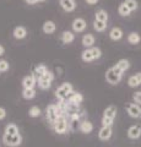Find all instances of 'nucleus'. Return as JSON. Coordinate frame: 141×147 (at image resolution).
Here are the masks:
<instances>
[{
  "label": "nucleus",
  "mask_w": 141,
  "mask_h": 147,
  "mask_svg": "<svg viewBox=\"0 0 141 147\" xmlns=\"http://www.w3.org/2000/svg\"><path fill=\"white\" fill-rule=\"evenodd\" d=\"M117 107L115 105H108L103 112V117H102V126H112L114 123V119L117 117Z\"/></svg>",
  "instance_id": "nucleus-1"
},
{
  "label": "nucleus",
  "mask_w": 141,
  "mask_h": 147,
  "mask_svg": "<svg viewBox=\"0 0 141 147\" xmlns=\"http://www.w3.org/2000/svg\"><path fill=\"white\" fill-rule=\"evenodd\" d=\"M74 92V87L70 82H64V84H61L60 86L57 88L55 91V96L59 100H61V102H64L69 98V96Z\"/></svg>",
  "instance_id": "nucleus-2"
},
{
  "label": "nucleus",
  "mask_w": 141,
  "mask_h": 147,
  "mask_svg": "<svg viewBox=\"0 0 141 147\" xmlns=\"http://www.w3.org/2000/svg\"><path fill=\"white\" fill-rule=\"evenodd\" d=\"M59 115H64V114H63V112L55 104H49L48 107L45 108V117H47V120L49 121V124H51L52 126L54 125V123L57 121Z\"/></svg>",
  "instance_id": "nucleus-3"
},
{
  "label": "nucleus",
  "mask_w": 141,
  "mask_h": 147,
  "mask_svg": "<svg viewBox=\"0 0 141 147\" xmlns=\"http://www.w3.org/2000/svg\"><path fill=\"white\" fill-rule=\"evenodd\" d=\"M3 142L9 147H17L22 144V136L20 132H17L15 135H3Z\"/></svg>",
  "instance_id": "nucleus-4"
},
{
  "label": "nucleus",
  "mask_w": 141,
  "mask_h": 147,
  "mask_svg": "<svg viewBox=\"0 0 141 147\" xmlns=\"http://www.w3.org/2000/svg\"><path fill=\"white\" fill-rule=\"evenodd\" d=\"M53 80H54V74L52 71H47L44 75L38 77V87L40 90H48L52 86Z\"/></svg>",
  "instance_id": "nucleus-5"
},
{
  "label": "nucleus",
  "mask_w": 141,
  "mask_h": 147,
  "mask_svg": "<svg viewBox=\"0 0 141 147\" xmlns=\"http://www.w3.org/2000/svg\"><path fill=\"white\" fill-rule=\"evenodd\" d=\"M53 129H54V131H55L57 134H59V135L65 134V132L67 131V120H66V117L65 115H59L58 119H57V121L54 123Z\"/></svg>",
  "instance_id": "nucleus-6"
},
{
  "label": "nucleus",
  "mask_w": 141,
  "mask_h": 147,
  "mask_svg": "<svg viewBox=\"0 0 141 147\" xmlns=\"http://www.w3.org/2000/svg\"><path fill=\"white\" fill-rule=\"evenodd\" d=\"M126 112H128L129 117L139 119V118H141V105L136 104V103H129L126 105Z\"/></svg>",
  "instance_id": "nucleus-7"
},
{
  "label": "nucleus",
  "mask_w": 141,
  "mask_h": 147,
  "mask_svg": "<svg viewBox=\"0 0 141 147\" xmlns=\"http://www.w3.org/2000/svg\"><path fill=\"white\" fill-rule=\"evenodd\" d=\"M37 85V77L34 74H30L22 80V86L24 88H34V86Z\"/></svg>",
  "instance_id": "nucleus-8"
},
{
  "label": "nucleus",
  "mask_w": 141,
  "mask_h": 147,
  "mask_svg": "<svg viewBox=\"0 0 141 147\" xmlns=\"http://www.w3.org/2000/svg\"><path fill=\"white\" fill-rule=\"evenodd\" d=\"M112 134H113L112 126H102L98 131V137L101 141H108L112 137Z\"/></svg>",
  "instance_id": "nucleus-9"
},
{
  "label": "nucleus",
  "mask_w": 141,
  "mask_h": 147,
  "mask_svg": "<svg viewBox=\"0 0 141 147\" xmlns=\"http://www.w3.org/2000/svg\"><path fill=\"white\" fill-rule=\"evenodd\" d=\"M106 80L108 81V84H111V85H118L120 82L121 77L118 76L117 74L113 71V69L111 67V69H108L106 72Z\"/></svg>",
  "instance_id": "nucleus-10"
},
{
  "label": "nucleus",
  "mask_w": 141,
  "mask_h": 147,
  "mask_svg": "<svg viewBox=\"0 0 141 147\" xmlns=\"http://www.w3.org/2000/svg\"><path fill=\"white\" fill-rule=\"evenodd\" d=\"M72 30H74L75 32H82L86 30V27H87V24H86V21L84 20V18L81 17H77L75 18L74 21H72Z\"/></svg>",
  "instance_id": "nucleus-11"
},
{
  "label": "nucleus",
  "mask_w": 141,
  "mask_h": 147,
  "mask_svg": "<svg viewBox=\"0 0 141 147\" xmlns=\"http://www.w3.org/2000/svg\"><path fill=\"white\" fill-rule=\"evenodd\" d=\"M67 102H69L71 105H75V107H77L80 103H82L84 100V96L79 93V92H72V93L69 96V98L66 99Z\"/></svg>",
  "instance_id": "nucleus-12"
},
{
  "label": "nucleus",
  "mask_w": 141,
  "mask_h": 147,
  "mask_svg": "<svg viewBox=\"0 0 141 147\" xmlns=\"http://www.w3.org/2000/svg\"><path fill=\"white\" fill-rule=\"evenodd\" d=\"M141 136V126L140 125H131L128 129V137L131 140H138Z\"/></svg>",
  "instance_id": "nucleus-13"
},
{
  "label": "nucleus",
  "mask_w": 141,
  "mask_h": 147,
  "mask_svg": "<svg viewBox=\"0 0 141 147\" xmlns=\"http://www.w3.org/2000/svg\"><path fill=\"white\" fill-rule=\"evenodd\" d=\"M79 129L82 134H91V132L93 131V124L88 120H84L80 123Z\"/></svg>",
  "instance_id": "nucleus-14"
},
{
  "label": "nucleus",
  "mask_w": 141,
  "mask_h": 147,
  "mask_svg": "<svg viewBox=\"0 0 141 147\" xmlns=\"http://www.w3.org/2000/svg\"><path fill=\"white\" fill-rule=\"evenodd\" d=\"M60 6L63 7V10L66 12H71L75 10L76 4L74 0H60Z\"/></svg>",
  "instance_id": "nucleus-15"
},
{
  "label": "nucleus",
  "mask_w": 141,
  "mask_h": 147,
  "mask_svg": "<svg viewBox=\"0 0 141 147\" xmlns=\"http://www.w3.org/2000/svg\"><path fill=\"white\" fill-rule=\"evenodd\" d=\"M55 28H57V25L54 24L53 21H45L43 24V32L47 34H52L55 32Z\"/></svg>",
  "instance_id": "nucleus-16"
},
{
  "label": "nucleus",
  "mask_w": 141,
  "mask_h": 147,
  "mask_svg": "<svg viewBox=\"0 0 141 147\" xmlns=\"http://www.w3.org/2000/svg\"><path fill=\"white\" fill-rule=\"evenodd\" d=\"M109 37H111L112 40H119L123 38V31L119 27H114L112 28L111 32H109Z\"/></svg>",
  "instance_id": "nucleus-17"
},
{
  "label": "nucleus",
  "mask_w": 141,
  "mask_h": 147,
  "mask_svg": "<svg viewBox=\"0 0 141 147\" xmlns=\"http://www.w3.org/2000/svg\"><path fill=\"white\" fill-rule=\"evenodd\" d=\"M60 38H61V42L64 43V44H69V43H71V42H74L75 36H74V33H72V32L65 31V32H63V33H61Z\"/></svg>",
  "instance_id": "nucleus-18"
},
{
  "label": "nucleus",
  "mask_w": 141,
  "mask_h": 147,
  "mask_svg": "<svg viewBox=\"0 0 141 147\" xmlns=\"http://www.w3.org/2000/svg\"><path fill=\"white\" fill-rule=\"evenodd\" d=\"M13 37H15L16 39H24L26 34H27V31L25 27H22V26H17L15 30H13Z\"/></svg>",
  "instance_id": "nucleus-19"
},
{
  "label": "nucleus",
  "mask_w": 141,
  "mask_h": 147,
  "mask_svg": "<svg viewBox=\"0 0 141 147\" xmlns=\"http://www.w3.org/2000/svg\"><path fill=\"white\" fill-rule=\"evenodd\" d=\"M93 44H94V37H93V34L87 33V34H85L82 37V45H84V47L91 48Z\"/></svg>",
  "instance_id": "nucleus-20"
},
{
  "label": "nucleus",
  "mask_w": 141,
  "mask_h": 147,
  "mask_svg": "<svg viewBox=\"0 0 141 147\" xmlns=\"http://www.w3.org/2000/svg\"><path fill=\"white\" fill-rule=\"evenodd\" d=\"M17 132H19V127L13 123H9L5 126V130H4V134H6V135H15Z\"/></svg>",
  "instance_id": "nucleus-21"
},
{
  "label": "nucleus",
  "mask_w": 141,
  "mask_h": 147,
  "mask_svg": "<svg viewBox=\"0 0 141 147\" xmlns=\"http://www.w3.org/2000/svg\"><path fill=\"white\" fill-rule=\"evenodd\" d=\"M81 58L85 63H91L93 60V57H92V52H91V48L85 49L82 53H81Z\"/></svg>",
  "instance_id": "nucleus-22"
},
{
  "label": "nucleus",
  "mask_w": 141,
  "mask_h": 147,
  "mask_svg": "<svg viewBox=\"0 0 141 147\" xmlns=\"http://www.w3.org/2000/svg\"><path fill=\"white\" fill-rule=\"evenodd\" d=\"M22 97L25 99H32L36 97V90L34 88H24L22 91Z\"/></svg>",
  "instance_id": "nucleus-23"
},
{
  "label": "nucleus",
  "mask_w": 141,
  "mask_h": 147,
  "mask_svg": "<svg viewBox=\"0 0 141 147\" xmlns=\"http://www.w3.org/2000/svg\"><path fill=\"white\" fill-rule=\"evenodd\" d=\"M117 66L119 67L123 72H124V71H126V70H129L130 63H129V60H126V59H120V60L117 63Z\"/></svg>",
  "instance_id": "nucleus-24"
},
{
  "label": "nucleus",
  "mask_w": 141,
  "mask_h": 147,
  "mask_svg": "<svg viewBox=\"0 0 141 147\" xmlns=\"http://www.w3.org/2000/svg\"><path fill=\"white\" fill-rule=\"evenodd\" d=\"M140 40H141V37L139 33H136V32H133V33H130L128 36V42L130 44H138Z\"/></svg>",
  "instance_id": "nucleus-25"
},
{
  "label": "nucleus",
  "mask_w": 141,
  "mask_h": 147,
  "mask_svg": "<svg viewBox=\"0 0 141 147\" xmlns=\"http://www.w3.org/2000/svg\"><path fill=\"white\" fill-rule=\"evenodd\" d=\"M96 20H97V21L106 22V24H107V21H108V13L101 9V10H98V11L96 12Z\"/></svg>",
  "instance_id": "nucleus-26"
},
{
  "label": "nucleus",
  "mask_w": 141,
  "mask_h": 147,
  "mask_svg": "<svg viewBox=\"0 0 141 147\" xmlns=\"http://www.w3.org/2000/svg\"><path fill=\"white\" fill-rule=\"evenodd\" d=\"M40 114H42V110H40L39 107H37V105H33V107H31L30 110H28V115L31 118H37L39 117Z\"/></svg>",
  "instance_id": "nucleus-27"
},
{
  "label": "nucleus",
  "mask_w": 141,
  "mask_h": 147,
  "mask_svg": "<svg viewBox=\"0 0 141 147\" xmlns=\"http://www.w3.org/2000/svg\"><path fill=\"white\" fill-rule=\"evenodd\" d=\"M47 71H48L47 66L43 65V64H39V65L36 67V70H34V75H36V77H40L42 75H44Z\"/></svg>",
  "instance_id": "nucleus-28"
},
{
  "label": "nucleus",
  "mask_w": 141,
  "mask_h": 147,
  "mask_svg": "<svg viewBox=\"0 0 141 147\" xmlns=\"http://www.w3.org/2000/svg\"><path fill=\"white\" fill-rule=\"evenodd\" d=\"M118 12H119V15L120 16H129L130 15V10L128 7H126V5L124 3H121L120 5H119V7H118Z\"/></svg>",
  "instance_id": "nucleus-29"
},
{
  "label": "nucleus",
  "mask_w": 141,
  "mask_h": 147,
  "mask_svg": "<svg viewBox=\"0 0 141 147\" xmlns=\"http://www.w3.org/2000/svg\"><path fill=\"white\" fill-rule=\"evenodd\" d=\"M106 22H102V21H97V20H94L93 22V28L96 30L97 32H103L104 30H106Z\"/></svg>",
  "instance_id": "nucleus-30"
},
{
  "label": "nucleus",
  "mask_w": 141,
  "mask_h": 147,
  "mask_svg": "<svg viewBox=\"0 0 141 147\" xmlns=\"http://www.w3.org/2000/svg\"><path fill=\"white\" fill-rule=\"evenodd\" d=\"M124 4L130 11H134L138 9V1H136V0H125Z\"/></svg>",
  "instance_id": "nucleus-31"
},
{
  "label": "nucleus",
  "mask_w": 141,
  "mask_h": 147,
  "mask_svg": "<svg viewBox=\"0 0 141 147\" xmlns=\"http://www.w3.org/2000/svg\"><path fill=\"white\" fill-rule=\"evenodd\" d=\"M91 52H92L93 60H94V59H99L102 57V52H101V49H99L98 47H92V48H91Z\"/></svg>",
  "instance_id": "nucleus-32"
},
{
  "label": "nucleus",
  "mask_w": 141,
  "mask_h": 147,
  "mask_svg": "<svg viewBox=\"0 0 141 147\" xmlns=\"http://www.w3.org/2000/svg\"><path fill=\"white\" fill-rule=\"evenodd\" d=\"M128 85H129L130 87H138V86H140L139 81L136 80L135 75H133V76H130V77H129V80H128Z\"/></svg>",
  "instance_id": "nucleus-33"
},
{
  "label": "nucleus",
  "mask_w": 141,
  "mask_h": 147,
  "mask_svg": "<svg viewBox=\"0 0 141 147\" xmlns=\"http://www.w3.org/2000/svg\"><path fill=\"white\" fill-rule=\"evenodd\" d=\"M9 67H10V65H9V63L6 60H0V72L7 71Z\"/></svg>",
  "instance_id": "nucleus-34"
},
{
  "label": "nucleus",
  "mask_w": 141,
  "mask_h": 147,
  "mask_svg": "<svg viewBox=\"0 0 141 147\" xmlns=\"http://www.w3.org/2000/svg\"><path fill=\"white\" fill-rule=\"evenodd\" d=\"M133 99H134V103L141 105V92H135L133 94Z\"/></svg>",
  "instance_id": "nucleus-35"
},
{
  "label": "nucleus",
  "mask_w": 141,
  "mask_h": 147,
  "mask_svg": "<svg viewBox=\"0 0 141 147\" xmlns=\"http://www.w3.org/2000/svg\"><path fill=\"white\" fill-rule=\"evenodd\" d=\"M6 118V109L0 107V120H3V119Z\"/></svg>",
  "instance_id": "nucleus-36"
},
{
  "label": "nucleus",
  "mask_w": 141,
  "mask_h": 147,
  "mask_svg": "<svg viewBox=\"0 0 141 147\" xmlns=\"http://www.w3.org/2000/svg\"><path fill=\"white\" fill-rule=\"evenodd\" d=\"M112 69H113V71H114V72L117 74V75H118V76H120V77L123 76V71H121V70H120V69H119V67H118L117 65H114V66H113Z\"/></svg>",
  "instance_id": "nucleus-37"
},
{
  "label": "nucleus",
  "mask_w": 141,
  "mask_h": 147,
  "mask_svg": "<svg viewBox=\"0 0 141 147\" xmlns=\"http://www.w3.org/2000/svg\"><path fill=\"white\" fill-rule=\"evenodd\" d=\"M135 77H136V80L139 81V84L141 85V72H138V74H135Z\"/></svg>",
  "instance_id": "nucleus-38"
},
{
  "label": "nucleus",
  "mask_w": 141,
  "mask_h": 147,
  "mask_svg": "<svg viewBox=\"0 0 141 147\" xmlns=\"http://www.w3.org/2000/svg\"><path fill=\"white\" fill-rule=\"evenodd\" d=\"M86 3L90 4V5H94V4L98 3V0H86Z\"/></svg>",
  "instance_id": "nucleus-39"
},
{
  "label": "nucleus",
  "mask_w": 141,
  "mask_h": 147,
  "mask_svg": "<svg viewBox=\"0 0 141 147\" xmlns=\"http://www.w3.org/2000/svg\"><path fill=\"white\" fill-rule=\"evenodd\" d=\"M25 1L27 4H36V3H38V0H25Z\"/></svg>",
  "instance_id": "nucleus-40"
},
{
  "label": "nucleus",
  "mask_w": 141,
  "mask_h": 147,
  "mask_svg": "<svg viewBox=\"0 0 141 147\" xmlns=\"http://www.w3.org/2000/svg\"><path fill=\"white\" fill-rule=\"evenodd\" d=\"M4 52H5V49H4V47L1 44H0V57H1V55L4 54Z\"/></svg>",
  "instance_id": "nucleus-41"
},
{
  "label": "nucleus",
  "mask_w": 141,
  "mask_h": 147,
  "mask_svg": "<svg viewBox=\"0 0 141 147\" xmlns=\"http://www.w3.org/2000/svg\"><path fill=\"white\" fill-rule=\"evenodd\" d=\"M38 1H44V0H38Z\"/></svg>",
  "instance_id": "nucleus-42"
}]
</instances>
